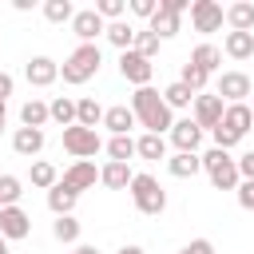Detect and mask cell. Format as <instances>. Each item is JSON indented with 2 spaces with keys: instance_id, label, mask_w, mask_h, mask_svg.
Listing matches in <instances>:
<instances>
[{
  "instance_id": "obj_1",
  "label": "cell",
  "mask_w": 254,
  "mask_h": 254,
  "mask_svg": "<svg viewBox=\"0 0 254 254\" xmlns=\"http://www.w3.org/2000/svg\"><path fill=\"white\" fill-rule=\"evenodd\" d=\"M131 115H135V123L147 127V135H163V131L175 127V115H171V107L163 103V91H155V87H135V95H131Z\"/></svg>"
},
{
  "instance_id": "obj_2",
  "label": "cell",
  "mask_w": 254,
  "mask_h": 254,
  "mask_svg": "<svg viewBox=\"0 0 254 254\" xmlns=\"http://www.w3.org/2000/svg\"><path fill=\"white\" fill-rule=\"evenodd\" d=\"M99 64H103L99 44H79V48L60 64V75H64V83H87V79L99 71Z\"/></svg>"
},
{
  "instance_id": "obj_3",
  "label": "cell",
  "mask_w": 254,
  "mask_h": 254,
  "mask_svg": "<svg viewBox=\"0 0 254 254\" xmlns=\"http://www.w3.org/2000/svg\"><path fill=\"white\" fill-rule=\"evenodd\" d=\"M198 159H202V171L210 175V187H214V190H238L242 175H238V163L230 159V151L210 147V151H206V155H198Z\"/></svg>"
},
{
  "instance_id": "obj_4",
  "label": "cell",
  "mask_w": 254,
  "mask_h": 254,
  "mask_svg": "<svg viewBox=\"0 0 254 254\" xmlns=\"http://www.w3.org/2000/svg\"><path fill=\"white\" fill-rule=\"evenodd\" d=\"M127 190H131V198H135V206H139L143 214H151V218H155V214H163V210H167V190L159 187V179H155V175H135Z\"/></svg>"
},
{
  "instance_id": "obj_5",
  "label": "cell",
  "mask_w": 254,
  "mask_h": 254,
  "mask_svg": "<svg viewBox=\"0 0 254 254\" xmlns=\"http://www.w3.org/2000/svg\"><path fill=\"white\" fill-rule=\"evenodd\" d=\"M187 8H190L187 0H159V12H155V16L147 20V32H155L159 40H167V36H175V32H179V24H183L179 16H183Z\"/></svg>"
},
{
  "instance_id": "obj_6",
  "label": "cell",
  "mask_w": 254,
  "mask_h": 254,
  "mask_svg": "<svg viewBox=\"0 0 254 254\" xmlns=\"http://www.w3.org/2000/svg\"><path fill=\"white\" fill-rule=\"evenodd\" d=\"M99 147H103V143H99V135H95V131L79 127V123L64 127V151H67V155H75V159H91Z\"/></svg>"
},
{
  "instance_id": "obj_7",
  "label": "cell",
  "mask_w": 254,
  "mask_h": 254,
  "mask_svg": "<svg viewBox=\"0 0 254 254\" xmlns=\"http://www.w3.org/2000/svg\"><path fill=\"white\" fill-rule=\"evenodd\" d=\"M190 24H194V32H218L226 24V8L218 0H194L190 4Z\"/></svg>"
},
{
  "instance_id": "obj_8",
  "label": "cell",
  "mask_w": 254,
  "mask_h": 254,
  "mask_svg": "<svg viewBox=\"0 0 254 254\" xmlns=\"http://www.w3.org/2000/svg\"><path fill=\"white\" fill-rule=\"evenodd\" d=\"M119 75L135 87H151V75H155V64L143 60L139 52H119Z\"/></svg>"
},
{
  "instance_id": "obj_9",
  "label": "cell",
  "mask_w": 254,
  "mask_h": 254,
  "mask_svg": "<svg viewBox=\"0 0 254 254\" xmlns=\"http://www.w3.org/2000/svg\"><path fill=\"white\" fill-rule=\"evenodd\" d=\"M250 91H254V83H250V75H246V71H222V75H218V91H214V95H218L222 103H242Z\"/></svg>"
},
{
  "instance_id": "obj_10",
  "label": "cell",
  "mask_w": 254,
  "mask_h": 254,
  "mask_svg": "<svg viewBox=\"0 0 254 254\" xmlns=\"http://www.w3.org/2000/svg\"><path fill=\"white\" fill-rule=\"evenodd\" d=\"M222 111H226V103L218 95H194V123L202 131H214L222 123Z\"/></svg>"
},
{
  "instance_id": "obj_11",
  "label": "cell",
  "mask_w": 254,
  "mask_h": 254,
  "mask_svg": "<svg viewBox=\"0 0 254 254\" xmlns=\"http://www.w3.org/2000/svg\"><path fill=\"white\" fill-rule=\"evenodd\" d=\"M28 230H32V218H28L24 206H0V234H4V242L8 238H28Z\"/></svg>"
},
{
  "instance_id": "obj_12",
  "label": "cell",
  "mask_w": 254,
  "mask_h": 254,
  "mask_svg": "<svg viewBox=\"0 0 254 254\" xmlns=\"http://www.w3.org/2000/svg\"><path fill=\"white\" fill-rule=\"evenodd\" d=\"M71 32L79 36V44H95V36H103V32H107V24L99 20V12H95V8H83V12H75V16H71Z\"/></svg>"
},
{
  "instance_id": "obj_13",
  "label": "cell",
  "mask_w": 254,
  "mask_h": 254,
  "mask_svg": "<svg viewBox=\"0 0 254 254\" xmlns=\"http://www.w3.org/2000/svg\"><path fill=\"white\" fill-rule=\"evenodd\" d=\"M171 143H175L179 151H187V155H198L202 127H198L194 119H175V127H171Z\"/></svg>"
},
{
  "instance_id": "obj_14",
  "label": "cell",
  "mask_w": 254,
  "mask_h": 254,
  "mask_svg": "<svg viewBox=\"0 0 254 254\" xmlns=\"http://www.w3.org/2000/svg\"><path fill=\"white\" fill-rule=\"evenodd\" d=\"M95 179H99V171H95V163H91V159H75V163H71V167L64 171V179H60V183H64V187H71V190L79 194V190H87V187H95Z\"/></svg>"
},
{
  "instance_id": "obj_15",
  "label": "cell",
  "mask_w": 254,
  "mask_h": 254,
  "mask_svg": "<svg viewBox=\"0 0 254 254\" xmlns=\"http://www.w3.org/2000/svg\"><path fill=\"white\" fill-rule=\"evenodd\" d=\"M24 75H28V83H32V87H48V83H56V79H60V64H56V60H48V56H32V60H28V67H24Z\"/></svg>"
},
{
  "instance_id": "obj_16",
  "label": "cell",
  "mask_w": 254,
  "mask_h": 254,
  "mask_svg": "<svg viewBox=\"0 0 254 254\" xmlns=\"http://www.w3.org/2000/svg\"><path fill=\"white\" fill-rule=\"evenodd\" d=\"M222 127H230L238 139L254 127V111L246 107V103H226V111H222Z\"/></svg>"
},
{
  "instance_id": "obj_17",
  "label": "cell",
  "mask_w": 254,
  "mask_h": 254,
  "mask_svg": "<svg viewBox=\"0 0 254 254\" xmlns=\"http://www.w3.org/2000/svg\"><path fill=\"white\" fill-rule=\"evenodd\" d=\"M12 151L24 155V159L40 155V151H44V131H36V127H16V135H12Z\"/></svg>"
},
{
  "instance_id": "obj_18",
  "label": "cell",
  "mask_w": 254,
  "mask_h": 254,
  "mask_svg": "<svg viewBox=\"0 0 254 254\" xmlns=\"http://www.w3.org/2000/svg\"><path fill=\"white\" fill-rule=\"evenodd\" d=\"M103 127H107L111 135H131V127H135V115H131V107H127V103H115V107H107V111H103Z\"/></svg>"
},
{
  "instance_id": "obj_19",
  "label": "cell",
  "mask_w": 254,
  "mask_h": 254,
  "mask_svg": "<svg viewBox=\"0 0 254 254\" xmlns=\"http://www.w3.org/2000/svg\"><path fill=\"white\" fill-rule=\"evenodd\" d=\"M222 52H226L230 60H250V56H254V32H226Z\"/></svg>"
},
{
  "instance_id": "obj_20",
  "label": "cell",
  "mask_w": 254,
  "mask_h": 254,
  "mask_svg": "<svg viewBox=\"0 0 254 254\" xmlns=\"http://www.w3.org/2000/svg\"><path fill=\"white\" fill-rule=\"evenodd\" d=\"M167 171H171L175 179H194V175L202 171V159H198V155H187V151H175V155L167 159Z\"/></svg>"
},
{
  "instance_id": "obj_21",
  "label": "cell",
  "mask_w": 254,
  "mask_h": 254,
  "mask_svg": "<svg viewBox=\"0 0 254 254\" xmlns=\"http://www.w3.org/2000/svg\"><path fill=\"white\" fill-rule=\"evenodd\" d=\"M131 179H135V175H131L127 163H111V159H107V167L99 171V183H103L107 190H123V187H131Z\"/></svg>"
},
{
  "instance_id": "obj_22",
  "label": "cell",
  "mask_w": 254,
  "mask_h": 254,
  "mask_svg": "<svg viewBox=\"0 0 254 254\" xmlns=\"http://www.w3.org/2000/svg\"><path fill=\"white\" fill-rule=\"evenodd\" d=\"M226 24H230V32H254V4L250 0L230 4L226 8Z\"/></svg>"
},
{
  "instance_id": "obj_23",
  "label": "cell",
  "mask_w": 254,
  "mask_h": 254,
  "mask_svg": "<svg viewBox=\"0 0 254 254\" xmlns=\"http://www.w3.org/2000/svg\"><path fill=\"white\" fill-rule=\"evenodd\" d=\"M75 123H79V127H87V131H95V127L103 123V107H99L91 95L75 99Z\"/></svg>"
},
{
  "instance_id": "obj_24",
  "label": "cell",
  "mask_w": 254,
  "mask_h": 254,
  "mask_svg": "<svg viewBox=\"0 0 254 254\" xmlns=\"http://www.w3.org/2000/svg\"><path fill=\"white\" fill-rule=\"evenodd\" d=\"M75 198H79V194H75L71 187H64V183H56V187L48 190V206H52L56 218H60V214H71V210H75Z\"/></svg>"
},
{
  "instance_id": "obj_25",
  "label": "cell",
  "mask_w": 254,
  "mask_h": 254,
  "mask_svg": "<svg viewBox=\"0 0 254 254\" xmlns=\"http://www.w3.org/2000/svg\"><path fill=\"white\" fill-rule=\"evenodd\" d=\"M119 52H131L135 48V28H131V20H115V24H107V32H103Z\"/></svg>"
},
{
  "instance_id": "obj_26",
  "label": "cell",
  "mask_w": 254,
  "mask_h": 254,
  "mask_svg": "<svg viewBox=\"0 0 254 254\" xmlns=\"http://www.w3.org/2000/svg\"><path fill=\"white\" fill-rule=\"evenodd\" d=\"M135 155L139 159H151V163L155 159H167V139L163 135H139L135 139Z\"/></svg>"
},
{
  "instance_id": "obj_27",
  "label": "cell",
  "mask_w": 254,
  "mask_h": 254,
  "mask_svg": "<svg viewBox=\"0 0 254 254\" xmlns=\"http://www.w3.org/2000/svg\"><path fill=\"white\" fill-rule=\"evenodd\" d=\"M48 119H56L60 127H71V123H75V99H67V95H56V99L48 103Z\"/></svg>"
},
{
  "instance_id": "obj_28",
  "label": "cell",
  "mask_w": 254,
  "mask_h": 254,
  "mask_svg": "<svg viewBox=\"0 0 254 254\" xmlns=\"http://www.w3.org/2000/svg\"><path fill=\"white\" fill-rule=\"evenodd\" d=\"M190 64H194V67H202V71L210 75V71H214V67L222 64V52H218L214 44H198V48L190 52Z\"/></svg>"
},
{
  "instance_id": "obj_29",
  "label": "cell",
  "mask_w": 254,
  "mask_h": 254,
  "mask_svg": "<svg viewBox=\"0 0 254 254\" xmlns=\"http://www.w3.org/2000/svg\"><path fill=\"white\" fill-rule=\"evenodd\" d=\"M163 103H167L171 111H175V107H190V103H194V91H190L187 83H179V79H175V83H167V87H163Z\"/></svg>"
},
{
  "instance_id": "obj_30",
  "label": "cell",
  "mask_w": 254,
  "mask_h": 254,
  "mask_svg": "<svg viewBox=\"0 0 254 254\" xmlns=\"http://www.w3.org/2000/svg\"><path fill=\"white\" fill-rule=\"evenodd\" d=\"M28 179H32V187H40V190H52L56 183H60V171L52 167V163H32V171H28Z\"/></svg>"
},
{
  "instance_id": "obj_31",
  "label": "cell",
  "mask_w": 254,
  "mask_h": 254,
  "mask_svg": "<svg viewBox=\"0 0 254 254\" xmlns=\"http://www.w3.org/2000/svg\"><path fill=\"white\" fill-rule=\"evenodd\" d=\"M20 123H24V127H36V131H40V127L48 123V103H40V99H28V103L20 107Z\"/></svg>"
},
{
  "instance_id": "obj_32",
  "label": "cell",
  "mask_w": 254,
  "mask_h": 254,
  "mask_svg": "<svg viewBox=\"0 0 254 254\" xmlns=\"http://www.w3.org/2000/svg\"><path fill=\"white\" fill-rule=\"evenodd\" d=\"M52 238H56V242H79V222H75V214H60V218L52 222Z\"/></svg>"
},
{
  "instance_id": "obj_33",
  "label": "cell",
  "mask_w": 254,
  "mask_h": 254,
  "mask_svg": "<svg viewBox=\"0 0 254 254\" xmlns=\"http://www.w3.org/2000/svg\"><path fill=\"white\" fill-rule=\"evenodd\" d=\"M20 194H24V183L16 175H0V206H20Z\"/></svg>"
},
{
  "instance_id": "obj_34",
  "label": "cell",
  "mask_w": 254,
  "mask_h": 254,
  "mask_svg": "<svg viewBox=\"0 0 254 254\" xmlns=\"http://www.w3.org/2000/svg\"><path fill=\"white\" fill-rule=\"evenodd\" d=\"M44 16H48L52 24H71L75 4H71V0H48V4H44Z\"/></svg>"
},
{
  "instance_id": "obj_35",
  "label": "cell",
  "mask_w": 254,
  "mask_h": 254,
  "mask_svg": "<svg viewBox=\"0 0 254 254\" xmlns=\"http://www.w3.org/2000/svg\"><path fill=\"white\" fill-rule=\"evenodd\" d=\"M131 52H139L143 60H155V56H159V36L147 32V28H135V48H131Z\"/></svg>"
},
{
  "instance_id": "obj_36",
  "label": "cell",
  "mask_w": 254,
  "mask_h": 254,
  "mask_svg": "<svg viewBox=\"0 0 254 254\" xmlns=\"http://www.w3.org/2000/svg\"><path fill=\"white\" fill-rule=\"evenodd\" d=\"M107 155H111V163H127V159L135 155V139H131V135H111Z\"/></svg>"
},
{
  "instance_id": "obj_37",
  "label": "cell",
  "mask_w": 254,
  "mask_h": 254,
  "mask_svg": "<svg viewBox=\"0 0 254 254\" xmlns=\"http://www.w3.org/2000/svg\"><path fill=\"white\" fill-rule=\"evenodd\" d=\"M206 79H210V75H206L202 67H194L190 60L183 64V75H179V83H187V87H190L194 95H202V87H206Z\"/></svg>"
},
{
  "instance_id": "obj_38",
  "label": "cell",
  "mask_w": 254,
  "mask_h": 254,
  "mask_svg": "<svg viewBox=\"0 0 254 254\" xmlns=\"http://www.w3.org/2000/svg\"><path fill=\"white\" fill-rule=\"evenodd\" d=\"M95 12H99V20H103V24H107V20L115 24V20H123L127 4H123V0H99V4H95Z\"/></svg>"
},
{
  "instance_id": "obj_39",
  "label": "cell",
  "mask_w": 254,
  "mask_h": 254,
  "mask_svg": "<svg viewBox=\"0 0 254 254\" xmlns=\"http://www.w3.org/2000/svg\"><path fill=\"white\" fill-rule=\"evenodd\" d=\"M210 139H214V147H218V151H230V147H238V143H242V139H238L230 127H222V123L210 131Z\"/></svg>"
},
{
  "instance_id": "obj_40",
  "label": "cell",
  "mask_w": 254,
  "mask_h": 254,
  "mask_svg": "<svg viewBox=\"0 0 254 254\" xmlns=\"http://www.w3.org/2000/svg\"><path fill=\"white\" fill-rule=\"evenodd\" d=\"M127 8H131V12H135V16H143V20H151V16H155V12H159V0H131V4H127Z\"/></svg>"
},
{
  "instance_id": "obj_41",
  "label": "cell",
  "mask_w": 254,
  "mask_h": 254,
  "mask_svg": "<svg viewBox=\"0 0 254 254\" xmlns=\"http://www.w3.org/2000/svg\"><path fill=\"white\" fill-rule=\"evenodd\" d=\"M238 206L242 210H254V183H246V179L238 183Z\"/></svg>"
},
{
  "instance_id": "obj_42",
  "label": "cell",
  "mask_w": 254,
  "mask_h": 254,
  "mask_svg": "<svg viewBox=\"0 0 254 254\" xmlns=\"http://www.w3.org/2000/svg\"><path fill=\"white\" fill-rule=\"evenodd\" d=\"M183 254H214V242L210 238H194V242L183 246Z\"/></svg>"
},
{
  "instance_id": "obj_43",
  "label": "cell",
  "mask_w": 254,
  "mask_h": 254,
  "mask_svg": "<svg viewBox=\"0 0 254 254\" xmlns=\"http://www.w3.org/2000/svg\"><path fill=\"white\" fill-rule=\"evenodd\" d=\"M234 163H238V175H242L246 183H254V151H246V155L234 159Z\"/></svg>"
},
{
  "instance_id": "obj_44",
  "label": "cell",
  "mask_w": 254,
  "mask_h": 254,
  "mask_svg": "<svg viewBox=\"0 0 254 254\" xmlns=\"http://www.w3.org/2000/svg\"><path fill=\"white\" fill-rule=\"evenodd\" d=\"M12 87H16V79H12L8 71H0V103H8V95H12Z\"/></svg>"
},
{
  "instance_id": "obj_45",
  "label": "cell",
  "mask_w": 254,
  "mask_h": 254,
  "mask_svg": "<svg viewBox=\"0 0 254 254\" xmlns=\"http://www.w3.org/2000/svg\"><path fill=\"white\" fill-rule=\"evenodd\" d=\"M75 254H99V250H95V246H87V242H83V246H75Z\"/></svg>"
},
{
  "instance_id": "obj_46",
  "label": "cell",
  "mask_w": 254,
  "mask_h": 254,
  "mask_svg": "<svg viewBox=\"0 0 254 254\" xmlns=\"http://www.w3.org/2000/svg\"><path fill=\"white\" fill-rule=\"evenodd\" d=\"M4 123H8V111H4V103H0V131H4Z\"/></svg>"
},
{
  "instance_id": "obj_47",
  "label": "cell",
  "mask_w": 254,
  "mask_h": 254,
  "mask_svg": "<svg viewBox=\"0 0 254 254\" xmlns=\"http://www.w3.org/2000/svg\"><path fill=\"white\" fill-rule=\"evenodd\" d=\"M119 254H143V250H139V246H123Z\"/></svg>"
},
{
  "instance_id": "obj_48",
  "label": "cell",
  "mask_w": 254,
  "mask_h": 254,
  "mask_svg": "<svg viewBox=\"0 0 254 254\" xmlns=\"http://www.w3.org/2000/svg\"><path fill=\"white\" fill-rule=\"evenodd\" d=\"M0 254H8V242H4V234H0Z\"/></svg>"
},
{
  "instance_id": "obj_49",
  "label": "cell",
  "mask_w": 254,
  "mask_h": 254,
  "mask_svg": "<svg viewBox=\"0 0 254 254\" xmlns=\"http://www.w3.org/2000/svg\"><path fill=\"white\" fill-rule=\"evenodd\" d=\"M179 254H183V250H179Z\"/></svg>"
}]
</instances>
